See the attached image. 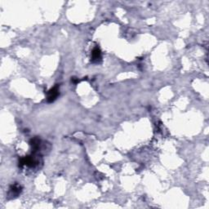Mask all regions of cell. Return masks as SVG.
Instances as JSON below:
<instances>
[{
    "label": "cell",
    "instance_id": "cell-1",
    "mask_svg": "<svg viewBox=\"0 0 209 209\" xmlns=\"http://www.w3.org/2000/svg\"><path fill=\"white\" fill-rule=\"evenodd\" d=\"M60 92H59V86L56 85L52 88H51L48 92H47V102L52 103L54 101H56V98L58 97Z\"/></svg>",
    "mask_w": 209,
    "mask_h": 209
},
{
    "label": "cell",
    "instance_id": "cell-5",
    "mask_svg": "<svg viewBox=\"0 0 209 209\" xmlns=\"http://www.w3.org/2000/svg\"><path fill=\"white\" fill-rule=\"evenodd\" d=\"M71 81H72L74 83H79V79H76V78H72Z\"/></svg>",
    "mask_w": 209,
    "mask_h": 209
},
{
    "label": "cell",
    "instance_id": "cell-4",
    "mask_svg": "<svg viewBox=\"0 0 209 209\" xmlns=\"http://www.w3.org/2000/svg\"><path fill=\"white\" fill-rule=\"evenodd\" d=\"M101 58V51L98 47H95L92 52V59L93 62H98Z\"/></svg>",
    "mask_w": 209,
    "mask_h": 209
},
{
    "label": "cell",
    "instance_id": "cell-2",
    "mask_svg": "<svg viewBox=\"0 0 209 209\" xmlns=\"http://www.w3.org/2000/svg\"><path fill=\"white\" fill-rule=\"evenodd\" d=\"M41 141L38 138L35 137L34 139L30 140L29 144L32 146V150H33V154H35L37 151L39 150V146H40Z\"/></svg>",
    "mask_w": 209,
    "mask_h": 209
},
{
    "label": "cell",
    "instance_id": "cell-3",
    "mask_svg": "<svg viewBox=\"0 0 209 209\" xmlns=\"http://www.w3.org/2000/svg\"><path fill=\"white\" fill-rule=\"evenodd\" d=\"M22 190V187L19 185L18 184H15L12 185L11 187H10V190H9V194H11L12 197L13 196H17L21 192Z\"/></svg>",
    "mask_w": 209,
    "mask_h": 209
}]
</instances>
